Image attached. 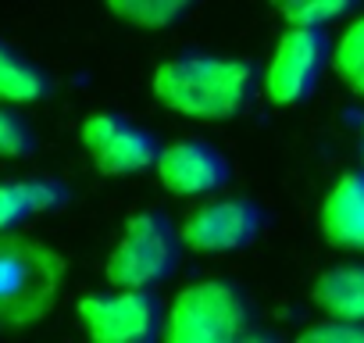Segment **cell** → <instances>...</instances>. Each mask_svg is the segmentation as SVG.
<instances>
[{
    "instance_id": "cell-12",
    "label": "cell",
    "mask_w": 364,
    "mask_h": 343,
    "mask_svg": "<svg viewBox=\"0 0 364 343\" xmlns=\"http://www.w3.org/2000/svg\"><path fill=\"white\" fill-rule=\"evenodd\" d=\"M50 93V79L29 58L11 51L0 40V100L8 104H36Z\"/></svg>"
},
{
    "instance_id": "cell-16",
    "label": "cell",
    "mask_w": 364,
    "mask_h": 343,
    "mask_svg": "<svg viewBox=\"0 0 364 343\" xmlns=\"http://www.w3.org/2000/svg\"><path fill=\"white\" fill-rule=\"evenodd\" d=\"M328 61H332V68H336L343 79H350V75L364 65V15L346 26V33H343L339 43L332 47V58H328Z\"/></svg>"
},
{
    "instance_id": "cell-3",
    "label": "cell",
    "mask_w": 364,
    "mask_h": 343,
    "mask_svg": "<svg viewBox=\"0 0 364 343\" xmlns=\"http://www.w3.org/2000/svg\"><path fill=\"white\" fill-rule=\"evenodd\" d=\"M178 229L161 211H139L125 222L118 247L107 258V283L125 290H154L175 272Z\"/></svg>"
},
{
    "instance_id": "cell-5",
    "label": "cell",
    "mask_w": 364,
    "mask_h": 343,
    "mask_svg": "<svg viewBox=\"0 0 364 343\" xmlns=\"http://www.w3.org/2000/svg\"><path fill=\"white\" fill-rule=\"evenodd\" d=\"M325 58H328V47H325L321 29L289 26L282 33V40L275 43V51L268 58V68H264V79H261V90H264L268 104H275V107L304 104L318 86Z\"/></svg>"
},
{
    "instance_id": "cell-9",
    "label": "cell",
    "mask_w": 364,
    "mask_h": 343,
    "mask_svg": "<svg viewBox=\"0 0 364 343\" xmlns=\"http://www.w3.org/2000/svg\"><path fill=\"white\" fill-rule=\"evenodd\" d=\"M157 179L175 197H208L229 183V161L204 139H178L157 150Z\"/></svg>"
},
{
    "instance_id": "cell-7",
    "label": "cell",
    "mask_w": 364,
    "mask_h": 343,
    "mask_svg": "<svg viewBox=\"0 0 364 343\" xmlns=\"http://www.w3.org/2000/svg\"><path fill=\"white\" fill-rule=\"evenodd\" d=\"M261 233V208L247 197H222L193 208L178 226V240L197 254H225L254 243Z\"/></svg>"
},
{
    "instance_id": "cell-1",
    "label": "cell",
    "mask_w": 364,
    "mask_h": 343,
    "mask_svg": "<svg viewBox=\"0 0 364 343\" xmlns=\"http://www.w3.org/2000/svg\"><path fill=\"white\" fill-rule=\"evenodd\" d=\"M154 97L182 118H236L254 97V68L240 58L182 54L154 72Z\"/></svg>"
},
{
    "instance_id": "cell-15",
    "label": "cell",
    "mask_w": 364,
    "mask_h": 343,
    "mask_svg": "<svg viewBox=\"0 0 364 343\" xmlns=\"http://www.w3.org/2000/svg\"><path fill=\"white\" fill-rule=\"evenodd\" d=\"M29 215H36V201H33L29 179L26 183H0V233L15 229Z\"/></svg>"
},
{
    "instance_id": "cell-8",
    "label": "cell",
    "mask_w": 364,
    "mask_h": 343,
    "mask_svg": "<svg viewBox=\"0 0 364 343\" xmlns=\"http://www.w3.org/2000/svg\"><path fill=\"white\" fill-rule=\"evenodd\" d=\"M82 147L104 176H132L157 161V143L146 129L132 125L122 115L97 111L82 122Z\"/></svg>"
},
{
    "instance_id": "cell-13",
    "label": "cell",
    "mask_w": 364,
    "mask_h": 343,
    "mask_svg": "<svg viewBox=\"0 0 364 343\" xmlns=\"http://www.w3.org/2000/svg\"><path fill=\"white\" fill-rule=\"evenodd\" d=\"M107 8L129 22V26H139V29H164L171 26L175 19H182L193 0H107Z\"/></svg>"
},
{
    "instance_id": "cell-18",
    "label": "cell",
    "mask_w": 364,
    "mask_h": 343,
    "mask_svg": "<svg viewBox=\"0 0 364 343\" xmlns=\"http://www.w3.org/2000/svg\"><path fill=\"white\" fill-rule=\"evenodd\" d=\"M304 339H325V343H364V322L353 318H325L311 329H304Z\"/></svg>"
},
{
    "instance_id": "cell-19",
    "label": "cell",
    "mask_w": 364,
    "mask_h": 343,
    "mask_svg": "<svg viewBox=\"0 0 364 343\" xmlns=\"http://www.w3.org/2000/svg\"><path fill=\"white\" fill-rule=\"evenodd\" d=\"M29 190H33V201H36V211H54L61 208L65 201V190L50 179H29Z\"/></svg>"
},
{
    "instance_id": "cell-20",
    "label": "cell",
    "mask_w": 364,
    "mask_h": 343,
    "mask_svg": "<svg viewBox=\"0 0 364 343\" xmlns=\"http://www.w3.org/2000/svg\"><path fill=\"white\" fill-rule=\"evenodd\" d=\"M346 86H350V90L357 93V97H364V65H360V68H357V72H353V75L346 79Z\"/></svg>"
},
{
    "instance_id": "cell-11",
    "label": "cell",
    "mask_w": 364,
    "mask_h": 343,
    "mask_svg": "<svg viewBox=\"0 0 364 343\" xmlns=\"http://www.w3.org/2000/svg\"><path fill=\"white\" fill-rule=\"evenodd\" d=\"M311 300L321 307L325 318H353L364 322V265H336L328 268L314 290Z\"/></svg>"
},
{
    "instance_id": "cell-10",
    "label": "cell",
    "mask_w": 364,
    "mask_h": 343,
    "mask_svg": "<svg viewBox=\"0 0 364 343\" xmlns=\"http://www.w3.org/2000/svg\"><path fill=\"white\" fill-rule=\"evenodd\" d=\"M321 233L339 250L364 254V172L346 176L321 201Z\"/></svg>"
},
{
    "instance_id": "cell-14",
    "label": "cell",
    "mask_w": 364,
    "mask_h": 343,
    "mask_svg": "<svg viewBox=\"0 0 364 343\" xmlns=\"http://www.w3.org/2000/svg\"><path fill=\"white\" fill-rule=\"evenodd\" d=\"M357 0H272V8L279 11V19L286 26H307V29H321L343 15L353 11Z\"/></svg>"
},
{
    "instance_id": "cell-4",
    "label": "cell",
    "mask_w": 364,
    "mask_h": 343,
    "mask_svg": "<svg viewBox=\"0 0 364 343\" xmlns=\"http://www.w3.org/2000/svg\"><path fill=\"white\" fill-rule=\"evenodd\" d=\"M61 265L50 250L22 240L0 243V318H36L54 290Z\"/></svg>"
},
{
    "instance_id": "cell-2",
    "label": "cell",
    "mask_w": 364,
    "mask_h": 343,
    "mask_svg": "<svg viewBox=\"0 0 364 343\" xmlns=\"http://www.w3.org/2000/svg\"><path fill=\"white\" fill-rule=\"evenodd\" d=\"M250 329V304L240 286L225 279H200L178 290L168 322L164 339L171 343H232Z\"/></svg>"
},
{
    "instance_id": "cell-6",
    "label": "cell",
    "mask_w": 364,
    "mask_h": 343,
    "mask_svg": "<svg viewBox=\"0 0 364 343\" xmlns=\"http://www.w3.org/2000/svg\"><path fill=\"white\" fill-rule=\"evenodd\" d=\"M79 322L97 343H143L157 336L161 311L150 290H125L93 293L79 300Z\"/></svg>"
},
{
    "instance_id": "cell-17",
    "label": "cell",
    "mask_w": 364,
    "mask_h": 343,
    "mask_svg": "<svg viewBox=\"0 0 364 343\" xmlns=\"http://www.w3.org/2000/svg\"><path fill=\"white\" fill-rule=\"evenodd\" d=\"M33 150V129L22 115L0 107V157H26Z\"/></svg>"
},
{
    "instance_id": "cell-21",
    "label": "cell",
    "mask_w": 364,
    "mask_h": 343,
    "mask_svg": "<svg viewBox=\"0 0 364 343\" xmlns=\"http://www.w3.org/2000/svg\"><path fill=\"white\" fill-rule=\"evenodd\" d=\"M360 154H364V132H360Z\"/></svg>"
}]
</instances>
